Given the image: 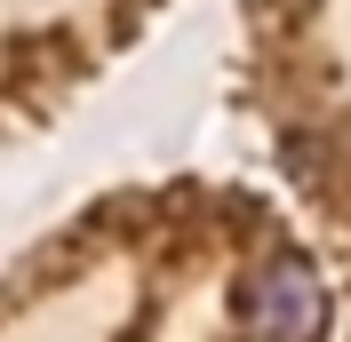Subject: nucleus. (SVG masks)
I'll return each mask as SVG.
<instances>
[{"label": "nucleus", "mask_w": 351, "mask_h": 342, "mask_svg": "<svg viewBox=\"0 0 351 342\" xmlns=\"http://www.w3.org/2000/svg\"><path fill=\"white\" fill-rule=\"evenodd\" d=\"M247 319H256L263 342H311L328 326V287L304 255H271L256 278H247Z\"/></svg>", "instance_id": "1"}]
</instances>
